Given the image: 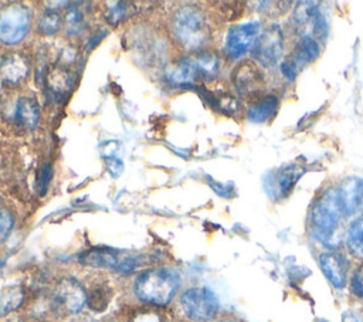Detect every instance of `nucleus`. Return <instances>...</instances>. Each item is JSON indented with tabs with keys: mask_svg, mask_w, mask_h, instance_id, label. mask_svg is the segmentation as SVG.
<instances>
[{
	"mask_svg": "<svg viewBox=\"0 0 363 322\" xmlns=\"http://www.w3.org/2000/svg\"><path fill=\"white\" fill-rule=\"evenodd\" d=\"M180 279L176 271L169 268H155L142 272L135 282V292L139 299L153 304L166 305L179 288Z\"/></svg>",
	"mask_w": 363,
	"mask_h": 322,
	"instance_id": "f257e3e1",
	"label": "nucleus"
},
{
	"mask_svg": "<svg viewBox=\"0 0 363 322\" xmlns=\"http://www.w3.org/2000/svg\"><path fill=\"white\" fill-rule=\"evenodd\" d=\"M173 33L180 44L191 50L201 47L210 35L204 14L193 6H184L176 11Z\"/></svg>",
	"mask_w": 363,
	"mask_h": 322,
	"instance_id": "f03ea898",
	"label": "nucleus"
},
{
	"mask_svg": "<svg viewBox=\"0 0 363 322\" xmlns=\"http://www.w3.org/2000/svg\"><path fill=\"white\" fill-rule=\"evenodd\" d=\"M342 209L337 200V194L335 189H326L315 201L311 220L318 233V237L322 241L330 240L335 235L336 228L339 227Z\"/></svg>",
	"mask_w": 363,
	"mask_h": 322,
	"instance_id": "7ed1b4c3",
	"label": "nucleus"
},
{
	"mask_svg": "<svg viewBox=\"0 0 363 322\" xmlns=\"http://www.w3.org/2000/svg\"><path fill=\"white\" fill-rule=\"evenodd\" d=\"M180 304L184 313L197 322L211 319L218 311L217 295L206 287H196L184 291L180 298Z\"/></svg>",
	"mask_w": 363,
	"mask_h": 322,
	"instance_id": "20e7f679",
	"label": "nucleus"
},
{
	"mask_svg": "<svg viewBox=\"0 0 363 322\" xmlns=\"http://www.w3.org/2000/svg\"><path fill=\"white\" fill-rule=\"evenodd\" d=\"M30 27V11L23 4H10L0 10V41L20 43Z\"/></svg>",
	"mask_w": 363,
	"mask_h": 322,
	"instance_id": "39448f33",
	"label": "nucleus"
},
{
	"mask_svg": "<svg viewBox=\"0 0 363 322\" xmlns=\"http://www.w3.org/2000/svg\"><path fill=\"white\" fill-rule=\"evenodd\" d=\"M252 58L264 67L275 65L284 52V33L278 24L262 30L251 50Z\"/></svg>",
	"mask_w": 363,
	"mask_h": 322,
	"instance_id": "423d86ee",
	"label": "nucleus"
},
{
	"mask_svg": "<svg viewBox=\"0 0 363 322\" xmlns=\"http://www.w3.org/2000/svg\"><path fill=\"white\" fill-rule=\"evenodd\" d=\"M52 302L61 313H77L86 302V294L82 285L74 278H62L55 285Z\"/></svg>",
	"mask_w": 363,
	"mask_h": 322,
	"instance_id": "0eeeda50",
	"label": "nucleus"
},
{
	"mask_svg": "<svg viewBox=\"0 0 363 322\" xmlns=\"http://www.w3.org/2000/svg\"><path fill=\"white\" fill-rule=\"evenodd\" d=\"M259 21H247L231 27L225 37V52L231 58L242 57L248 50H252L259 33Z\"/></svg>",
	"mask_w": 363,
	"mask_h": 322,
	"instance_id": "6e6552de",
	"label": "nucleus"
},
{
	"mask_svg": "<svg viewBox=\"0 0 363 322\" xmlns=\"http://www.w3.org/2000/svg\"><path fill=\"white\" fill-rule=\"evenodd\" d=\"M233 82L241 96L252 98L261 92L264 85V74L257 64L245 61L235 67L233 72Z\"/></svg>",
	"mask_w": 363,
	"mask_h": 322,
	"instance_id": "1a4fd4ad",
	"label": "nucleus"
},
{
	"mask_svg": "<svg viewBox=\"0 0 363 322\" xmlns=\"http://www.w3.org/2000/svg\"><path fill=\"white\" fill-rule=\"evenodd\" d=\"M337 200L345 216H353L363 209V179L357 176L345 177L337 190Z\"/></svg>",
	"mask_w": 363,
	"mask_h": 322,
	"instance_id": "9d476101",
	"label": "nucleus"
},
{
	"mask_svg": "<svg viewBox=\"0 0 363 322\" xmlns=\"http://www.w3.org/2000/svg\"><path fill=\"white\" fill-rule=\"evenodd\" d=\"M320 271L326 279L337 289L343 288L347 281V261L346 258L335 251L322 252L318 258Z\"/></svg>",
	"mask_w": 363,
	"mask_h": 322,
	"instance_id": "9b49d317",
	"label": "nucleus"
},
{
	"mask_svg": "<svg viewBox=\"0 0 363 322\" xmlns=\"http://www.w3.org/2000/svg\"><path fill=\"white\" fill-rule=\"evenodd\" d=\"M303 172L305 169L298 165H288V166L279 167L278 170L272 172L271 179H265V180H271V184H267V189H269L271 196L277 199L286 197L292 191L294 186L296 184L299 177L303 174Z\"/></svg>",
	"mask_w": 363,
	"mask_h": 322,
	"instance_id": "f8f14e48",
	"label": "nucleus"
},
{
	"mask_svg": "<svg viewBox=\"0 0 363 322\" xmlns=\"http://www.w3.org/2000/svg\"><path fill=\"white\" fill-rule=\"evenodd\" d=\"M30 71V61L21 52H11L0 61V77L7 84H17L27 77Z\"/></svg>",
	"mask_w": 363,
	"mask_h": 322,
	"instance_id": "ddd939ff",
	"label": "nucleus"
},
{
	"mask_svg": "<svg viewBox=\"0 0 363 322\" xmlns=\"http://www.w3.org/2000/svg\"><path fill=\"white\" fill-rule=\"evenodd\" d=\"M123 255L112 248H91L84 251L78 260L82 265L95 267V268H113L118 270Z\"/></svg>",
	"mask_w": 363,
	"mask_h": 322,
	"instance_id": "4468645a",
	"label": "nucleus"
},
{
	"mask_svg": "<svg viewBox=\"0 0 363 322\" xmlns=\"http://www.w3.org/2000/svg\"><path fill=\"white\" fill-rule=\"evenodd\" d=\"M166 77L173 85L177 87H193L199 82V79H201L190 57L180 58L167 70Z\"/></svg>",
	"mask_w": 363,
	"mask_h": 322,
	"instance_id": "2eb2a0df",
	"label": "nucleus"
},
{
	"mask_svg": "<svg viewBox=\"0 0 363 322\" xmlns=\"http://www.w3.org/2000/svg\"><path fill=\"white\" fill-rule=\"evenodd\" d=\"M322 16L319 4L315 1H299L294 9L292 21L298 30L302 31V35H306V28L313 33V27L318 18Z\"/></svg>",
	"mask_w": 363,
	"mask_h": 322,
	"instance_id": "dca6fc26",
	"label": "nucleus"
},
{
	"mask_svg": "<svg viewBox=\"0 0 363 322\" xmlns=\"http://www.w3.org/2000/svg\"><path fill=\"white\" fill-rule=\"evenodd\" d=\"M278 105H279V99L277 95H274V94L264 95L262 98L254 101L248 106L247 116L251 122H255V123L265 122L275 115Z\"/></svg>",
	"mask_w": 363,
	"mask_h": 322,
	"instance_id": "f3484780",
	"label": "nucleus"
},
{
	"mask_svg": "<svg viewBox=\"0 0 363 322\" xmlns=\"http://www.w3.org/2000/svg\"><path fill=\"white\" fill-rule=\"evenodd\" d=\"M40 119V106L31 96H21L16 102L14 121L26 128H34Z\"/></svg>",
	"mask_w": 363,
	"mask_h": 322,
	"instance_id": "a211bd4d",
	"label": "nucleus"
},
{
	"mask_svg": "<svg viewBox=\"0 0 363 322\" xmlns=\"http://www.w3.org/2000/svg\"><path fill=\"white\" fill-rule=\"evenodd\" d=\"M199 75L201 79H211L218 74L220 58L211 51H200L194 55H190Z\"/></svg>",
	"mask_w": 363,
	"mask_h": 322,
	"instance_id": "6ab92c4d",
	"label": "nucleus"
},
{
	"mask_svg": "<svg viewBox=\"0 0 363 322\" xmlns=\"http://www.w3.org/2000/svg\"><path fill=\"white\" fill-rule=\"evenodd\" d=\"M319 52H320V47L318 40L312 35H302L295 44L292 57L298 64L299 62L308 64L316 60L319 57Z\"/></svg>",
	"mask_w": 363,
	"mask_h": 322,
	"instance_id": "aec40b11",
	"label": "nucleus"
},
{
	"mask_svg": "<svg viewBox=\"0 0 363 322\" xmlns=\"http://www.w3.org/2000/svg\"><path fill=\"white\" fill-rule=\"evenodd\" d=\"M345 243L352 255L363 258V217L350 221L346 230Z\"/></svg>",
	"mask_w": 363,
	"mask_h": 322,
	"instance_id": "412c9836",
	"label": "nucleus"
},
{
	"mask_svg": "<svg viewBox=\"0 0 363 322\" xmlns=\"http://www.w3.org/2000/svg\"><path fill=\"white\" fill-rule=\"evenodd\" d=\"M72 81V74L64 65H57L48 72V87L55 95H62L71 89Z\"/></svg>",
	"mask_w": 363,
	"mask_h": 322,
	"instance_id": "4be33fe9",
	"label": "nucleus"
},
{
	"mask_svg": "<svg viewBox=\"0 0 363 322\" xmlns=\"http://www.w3.org/2000/svg\"><path fill=\"white\" fill-rule=\"evenodd\" d=\"M24 301V291L18 285H11L3 289L0 296V315H6L17 309Z\"/></svg>",
	"mask_w": 363,
	"mask_h": 322,
	"instance_id": "5701e85b",
	"label": "nucleus"
},
{
	"mask_svg": "<svg viewBox=\"0 0 363 322\" xmlns=\"http://www.w3.org/2000/svg\"><path fill=\"white\" fill-rule=\"evenodd\" d=\"M208 98V102L217 108L218 111L224 112V113H228V115H233L235 112L240 111V102L235 96L230 95V94H220V95H213V94H208L207 95Z\"/></svg>",
	"mask_w": 363,
	"mask_h": 322,
	"instance_id": "b1692460",
	"label": "nucleus"
},
{
	"mask_svg": "<svg viewBox=\"0 0 363 322\" xmlns=\"http://www.w3.org/2000/svg\"><path fill=\"white\" fill-rule=\"evenodd\" d=\"M132 4L128 1H115L111 3L108 7V13H106V20L111 21L112 24H118L119 21L125 20L129 14H132Z\"/></svg>",
	"mask_w": 363,
	"mask_h": 322,
	"instance_id": "393cba45",
	"label": "nucleus"
},
{
	"mask_svg": "<svg viewBox=\"0 0 363 322\" xmlns=\"http://www.w3.org/2000/svg\"><path fill=\"white\" fill-rule=\"evenodd\" d=\"M61 26V17L52 10H47L41 14L38 20V30L43 34H54Z\"/></svg>",
	"mask_w": 363,
	"mask_h": 322,
	"instance_id": "a878e982",
	"label": "nucleus"
},
{
	"mask_svg": "<svg viewBox=\"0 0 363 322\" xmlns=\"http://www.w3.org/2000/svg\"><path fill=\"white\" fill-rule=\"evenodd\" d=\"M86 304L88 306L95 311V312H101L104 311L108 304H109V294L106 289L104 288H96L94 289L88 296H86Z\"/></svg>",
	"mask_w": 363,
	"mask_h": 322,
	"instance_id": "bb28decb",
	"label": "nucleus"
},
{
	"mask_svg": "<svg viewBox=\"0 0 363 322\" xmlns=\"http://www.w3.org/2000/svg\"><path fill=\"white\" fill-rule=\"evenodd\" d=\"M65 24H67V30L69 34H78L84 26L81 13L75 9H71L65 16Z\"/></svg>",
	"mask_w": 363,
	"mask_h": 322,
	"instance_id": "cd10ccee",
	"label": "nucleus"
},
{
	"mask_svg": "<svg viewBox=\"0 0 363 322\" xmlns=\"http://www.w3.org/2000/svg\"><path fill=\"white\" fill-rule=\"evenodd\" d=\"M13 226H14L13 214L6 209H0V243L9 237Z\"/></svg>",
	"mask_w": 363,
	"mask_h": 322,
	"instance_id": "c85d7f7f",
	"label": "nucleus"
},
{
	"mask_svg": "<svg viewBox=\"0 0 363 322\" xmlns=\"http://www.w3.org/2000/svg\"><path fill=\"white\" fill-rule=\"evenodd\" d=\"M350 288L352 292L359 296L363 298V264H360L352 274V279H350Z\"/></svg>",
	"mask_w": 363,
	"mask_h": 322,
	"instance_id": "c756f323",
	"label": "nucleus"
},
{
	"mask_svg": "<svg viewBox=\"0 0 363 322\" xmlns=\"http://www.w3.org/2000/svg\"><path fill=\"white\" fill-rule=\"evenodd\" d=\"M279 68H281L282 75H284L288 81H294V79H295V77H296V74H298V62L294 60V57L285 58V60L281 62Z\"/></svg>",
	"mask_w": 363,
	"mask_h": 322,
	"instance_id": "7c9ffc66",
	"label": "nucleus"
},
{
	"mask_svg": "<svg viewBox=\"0 0 363 322\" xmlns=\"http://www.w3.org/2000/svg\"><path fill=\"white\" fill-rule=\"evenodd\" d=\"M132 322H163V318L156 311L142 309L133 315Z\"/></svg>",
	"mask_w": 363,
	"mask_h": 322,
	"instance_id": "2f4dec72",
	"label": "nucleus"
},
{
	"mask_svg": "<svg viewBox=\"0 0 363 322\" xmlns=\"http://www.w3.org/2000/svg\"><path fill=\"white\" fill-rule=\"evenodd\" d=\"M50 180H51V165L45 163L43 166L41 172H40V180H38V191H40V194L45 193Z\"/></svg>",
	"mask_w": 363,
	"mask_h": 322,
	"instance_id": "473e14b6",
	"label": "nucleus"
},
{
	"mask_svg": "<svg viewBox=\"0 0 363 322\" xmlns=\"http://www.w3.org/2000/svg\"><path fill=\"white\" fill-rule=\"evenodd\" d=\"M106 169L112 177H118L123 172V162L115 156L106 157Z\"/></svg>",
	"mask_w": 363,
	"mask_h": 322,
	"instance_id": "72a5a7b5",
	"label": "nucleus"
},
{
	"mask_svg": "<svg viewBox=\"0 0 363 322\" xmlns=\"http://www.w3.org/2000/svg\"><path fill=\"white\" fill-rule=\"evenodd\" d=\"M342 322H359V319H357V316L353 312L345 311L342 313Z\"/></svg>",
	"mask_w": 363,
	"mask_h": 322,
	"instance_id": "f704fd0d",
	"label": "nucleus"
},
{
	"mask_svg": "<svg viewBox=\"0 0 363 322\" xmlns=\"http://www.w3.org/2000/svg\"><path fill=\"white\" fill-rule=\"evenodd\" d=\"M221 322H230V321H221Z\"/></svg>",
	"mask_w": 363,
	"mask_h": 322,
	"instance_id": "c9c22d12",
	"label": "nucleus"
}]
</instances>
